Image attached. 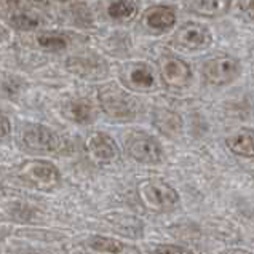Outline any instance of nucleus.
<instances>
[{"label":"nucleus","instance_id":"nucleus-11","mask_svg":"<svg viewBox=\"0 0 254 254\" xmlns=\"http://www.w3.org/2000/svg\"><path fill=\"white\" fill-rule=\"evenodd\" d=\"M232 0H186V8L198 16L216 18L230 10Z\"/></svg>","mask_w":254,"mask_h":254},{"label":"nucleus","instance_id":"nucleus-10","mask_svg":"<svg viewBox=\"0 0 254 254\" xmlns=\"http://www.w3.org/2000/svg\"><path fill=\"white\" fill-rule=\"evenodd\" d=\"M86 147H88V152L94 160L99 162H111L119 155L117 142L106 133L93 134L88 139V142H86Z\"/></svg>","mask_w":254,"mask_h":254},{"label":"nucleus","instance_id":"nucleus-9","mask_svg":"<svg viewBox=\"0 0 254 254\" xmlns=\"http://www.w3.org/2000/svg\"><path fill=\"white\" fill-rule=\"evenodd\" d=\"M67 69L75 75H80L83 78H101L106 75L107 66L106 63L96 56H74L69 58Z\"/></svg>","mask_w":254,"mask_h":254},{"label":"nucleus","instance_id":"nucleus-15","mask_svg":"<svg viewBox=\"0 0 254 254\" xmlns=\"http://www.w3.org/2000/svg\"><path fill=\"white\" fill-rule=\"evenodd\" d=\"M154 125L160 129V131L166 136H178L183 128V120L178 114H174L171 111H157L154 115Z\"/></svg>","mask_w":254,"mask_h":254},{"label":"nucleus","instance_id":"nucleus-6","mask_svg":"<svg viewBox=\"0 0 254 254\" xmlns=\"http://www.w3.org/2000/svg\"><path fill=\"white\" fill-rule=\"evenodd\" d=\"M21 178L37 189H52L60 184V171L50 162L32 160L23 165Z\"/></svg>","mask_w":254,"mask_h":254},{"label":"nucleus","instance_id":"nucleus-19","mask_svg":"<svg viewBox=\"0 0 254 254\" xmlns=\"http://www.w3.org/2000/svg\"><path fill=\"white\" fill-rule=\"evenodd\" d=\"M39 43L40 47L47 48V50H64L67 47V40L63 35H56V34H43L39 37Z\"/></svg>","mask_w":254,"mask_h":254},{"label":"nucleus","instance_id":"nucleus-14","mask_svg":"<svg viewBox=\"0 0 254 254\" xmlns=\"http://www.w3.org/2000/svg\"><path fill=\"white\" fill-rule=\"evenodd\" d=\"M144 21L154 31H168L176 23V11L171 6H154L146 13Z\"/></svg>","mask_w":254,"mask_h":254},{"label":"nucleus","instance_id":"nucleus-18","mask_svg":"<svg viewBox=\"0 0 254 254\" xmlns=\"http://www.w3.org/2000/svg\"><path fill=\"white\" fill-rule=\"evenodd\" d=\"M137 11V6L133 0H115L109 5V14L115 19L129 18Z\"/></svg>","mask_w":254,"mask_h":254},{"label":"nucleus","instance_id":"nucleus-5","mask_svg":"<svg viewBox=\"0 0 254 254\" xmlns=\"http://www.w3.org/2000/svg\"><path fill=\"white\" fill-rule=\"evenodd\" d=\"M125 150L129 157L141 163L154 165L160 163L163 158V150L158 141L144 133L129 136L125 142Z\"/></svg>","mask_w":254,"mask_h":254},{"label":"nucleus","instance_id":"nucleus-23","mask_svg":"<svg viewBox=\"0 0 254 254\" xmlns=\"http://www.w3.org/2000/svg\"><path fill=\"white\" fill-rule=\"evenodd\" d=\"M242 6H243L245 13L248 14V18L254 19V0H245Z\"/></svg>","mask_w":254,"mask_h":254},{"label":"nucleus","instance_id":"nucleus-16","mask_svg":"<svg viewBox=\"0 0 254 254\" xmlns=\"http://www.w3.org/2000/svg\"><path fill=\"white\" fill-rule=\"evenodd\" d=\"M69 117L77 123H90L94 119V109L88 101L78 99L70 103L67 107Z\"/></svg>","mask_w":254,"mask_h":254},{"label":"nucleus","instance_id":"nucleus-26","mask_svg":"<svg viewBox=\"0 0 254 254\" xmlns=\"http://www.w3.org/2000/svg\"><path fill=\"white\" fill-rule=\"evenodd\" d=\"M58 2H67V0H58Z\"/></svg>","mask_w":254,"mask_h":254},{"label":"nucleus","instance_id":"nucleus-7","mask_svg":"<svg viewBox=\"0 0 254 254\" xmlns=\"http://www.w3.org/2000/svg\"><path fill=\"white\" fill-rule=\"evenodd\" d=\"M174 45L187 52H197V50L208 48L213 42V35L205 24L187 23L174 34Z\"/></svg>","mask_w":254,"mask_h":254},{"label":"nucleus","instance_id":"nucleus-1","mask_svg":"<svg viewBox=\"0 0 254 254\" xmlns=\"http://www.w3.org/2000/svg\"><path fill=\"white\" fill-rule=\"evenodd\" d=\"M139 195L147 208L154 211L166 213L171 211L179 205V195L174 189L163 183L160 179H150L146 181L139 187Z\"/></svg>","mask_w":254,"mask_h":254},{"label":"nucleus","instance_id":"nucleus-17","mask_svg":"<svg viewBox=\"0 0 254 254\" xmlns=\"http://www.w3.org/2000/svg\"><path fill=\"white\" fill-rule=\"evenodd\" d=\"M88 246L93 251L106 254H120L123 253V243L111 237H93L88 240Z\"/></svg>","mask_w":254,"mask_h":254},{"label":"nucleus","instance_id":"nucleus-8","mask_svg":"<svg viewBox=\"0 0 254 254\" xmlns=\"http://www.w3.org/2000/svg\"><path fill=\"white\" fill-rule=\"evenodd\" d=\"M160 74L163 82L173 88H184L192 80L189 64L176 56H163L160 60Z\"/></svg>","mask_w":254,"mask_h":254},{"label":"nucleus","instance_id":"nucleus-3","mask_svg":"<svg viewBox=\"0 0 254 254\" xmlns=\"http://www.w3.org/2000/svg\"><path fill=\"white\" fill-rule=\"evenodd\" d=\"M240 75V63L229 55H217L203 64V77L213 85H227Z\"/></svg>","mask_w":254,"mask_h":254},{"label":"nucleus","instance_id":"nucleus-20","mask_svg":"<svg viewBox=\"0 0 254 254\" xmlns=\"http://www.w3.org/2000/svg\"><path fill=\"white\" fill-rule=\"evenodd\" d=\"M11 26L16 27L18 31H32L39 26V21L32 18L31 14H26V13H16L11 16Z\"/></svg>","mask_w":254,"mask_h":254},{"label":"nucleus","instance_id":"nucleus-25","mask_svg":"<svg viewBox=\"0 0 254 254\" xmlns=\"http://www.w3.org/2000/svg\"><path fill=\"white\" fill-rule=\"evenodd\" d=\"M5 34H6V32H5V27H3L2 24H0V37H3Z\"/></svg>","mask_w":254,"mask_h":254},{"label":"nucleus","instance_id":"nucleus-22","mask_svg":"<svg viewBox=\"0 0 254 254\" xmlns=\"http://www.w3.org/2000/svg\"><path fill=\"white\" fill-rule=\"evenodd\" d=\"M10 131H11L10 119L6 117L3 112H0V141L5 139V137L10 134Z\"/></svg>","mask_w":254,"mask_h":254},{"label":"nucleus","instance_id":"nucleus-13","mask_svg":"<svg viewBox=\"0 0 254 254\" xmlns=\"http://www.w3.org/2000/svg\"><path fill=\"white\" fill-rule=\"evenodd\" d=\"M227 147L238 157L254 158V131L253 129H240L227 137Z\"/></svg>","mask_w":254,"mask_h":254},{"label":"nucleus","instance_id":"nucleus-2","mask_svg":"<svg viewBox=\"0 0 254 254\" xmlns=\"http://www.w3.org/2000/svg\"><path fill=\"white\" fill-rule=\"evenodd\" d=\"M99 101L103 111L115 119H127L136 114L137 104L133 96L120 88L117 83H111L101 88L99 91Z\"/></svg>","mask_w":254,"mask_h":254},{"label":"nucleus","instance_id":"nucleus-21","mask_svg":"<svg viewBox=\"0 0 254 254\" xmlns=\"http://www.w3.org/2000/svg\"><path fill=\"white\" fill-rule=\"evenodd\" d=\"M154 254H195V253L178 245H160L154 251Z\"/></svg>","mask_w":254,"mask_h":254},{"label":"nucleus","instance_id":"nucleus-12","mask_svg":"<svg viewBox=\"0 0 254 254\" xmlns=\"http://www.w3.org/2000/svg\"><path fill=\"white\" fill-rule=\"evenodd\" d=\"M127 82L137 91H150L155 88V75L150 66L144 63H136L127 70Z\"/></svg>","mask_w":254,"mask_h":254},{"label":"nucleus","instance_id":"nucleus-4","mask_svg":"<svg viewBox=\"0 0 254 254\" xmlns=\"http://www.w3.org/2000/svg\"><path fill=\"white\" fill-rule=\"evenodd\" d=\"M23 142L27 149L42 154H56L63 149V139L43 125H27L23 129Z\"/></svg>","mask_w":254,"mask_h":254},{"label":"nucleus","instance_id":"nucleus-24","mask_svg":"<svg viewBox=\"0 0 254 254\" xmlns=\"http://www.w3.org/2000/svg\"><path fill=\"white\" fill-rule=\"evenodd\" d=\"M221 254H253V253L245 251V250H227V251H222Z\"/></svg>","mask_w":254,"mask_h":254}]
</instances>
